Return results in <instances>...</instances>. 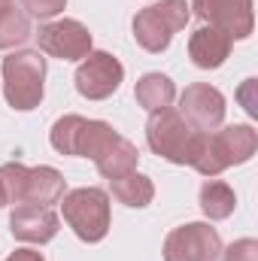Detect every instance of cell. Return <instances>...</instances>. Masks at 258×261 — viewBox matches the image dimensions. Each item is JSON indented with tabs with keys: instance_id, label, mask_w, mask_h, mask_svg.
I'll use <instances>...</instances> for the list:
<instances>
[{
	"instance_id": "9c48e42d",
	"label": "cell",
	"mask_w": 258,
	"mask_h": 261,
	"mask_svg": "<svg viewBox=\"0 0 258 261\" xmlns=\"http://www.w3.org/2000/svg\"><path fill=\"white\" fill-rule=\"evenodd\" d=\"M189 9L200 21L225 31L231 40H246L255 28L252 0H192Z\"/></svg>"
},
{
	"instance_id": "52a82bcc",
	"label": "cell",
	"mask_w": 258,
	"mask_h": 261,
	"mask_svg": "<svg viewBox=\"0 0 258 261\" xmlns=\"http://www.w3.org/2000/svg\"><path fill=\"white\" fill-rule=\"evenodd\" d=\"M125 79V67L110 52H88L76 67V91L88 100H107L119 91Z\"/></svg>"
},
{
	"instance_id": "7c38bea8",
	"label": "cell",
	"mask_w": 258,
	"mask_h": 261,
	"mask_svg": "<svg viewBox=\"0 0 258 261\" xmlns=\"http://www.w3.org/2000/svg\"><path fill=\"white\" fill-rule=\"evenodd\" d=\"M231 46H234V40L225 31H219L213 24H203L189 37V58L200 70H216V67H222L228 61Z\"/></svg>"
},
{
	"instance_id": "d4e9b609",
	"label": "cell",
	"mask_w": 258,
	"mask_h": 261,
	"mask_svg": "<svg viewBox=\"0 0 258 261\" xmlns=\"http://www.w3.org/2000/svg\"><path fill=\"white\" fill-rule=\"evenodd\" d=\"M6 6H12V0H0V9H6Z\"/></svg>"
},
{
	"instance_id": "e0dca14e",
	"label": "cell",
	"mask_w": 258,
	"mask_h": 261,
	"mask_svg": "<svg viewBox=\"0 0 258 261\" xmlns=\"http://www.w3.org/2000/svg\"><path fill=\"white\" fill-rule=\"evenodd\" d=\"M234 206H237V195H234V189H231L228 182H222V179H207V182L200 186V210H203L207 219H213V222L228 219V216L234 213Z\"/></svg>"
},
{
	"instance_id": "2e32d148",
	"label": "cell",
	"mask_w": 258,
	"mask_h": 261,
	"mask_svg": "<svg viewBox=\"0 0 258 261\" xmlns=\"http://www.w3.org/2000/svg\"><path fill=\"white\" fill-rule=\"evenodd\" d=\"M110 186H113V197L119 203H125V206H134V210L149 206L152 197H155L152 179L143 176V173H137V170H131V173L119 176V179H110Z\"/></svg>"
},
{
	"instance_id": "ffe728a7",
	"label": "cell",
	"mask_w": 258,
	"mask_h": 261,
	"mask_svg": "<svg viewBox=\"0 0 258 261\" xmlns=\"http://www.w3.org/2000/svg\"><path fill=\"white\" fill-rule=\"evenodd\" d=\"M67 6V0H21V9L40 21H49L55 15H61Z\"/></svg>"
},
{
	"instance_id": "6da1fadb",
	"label": "cell",
	"mask_w": 258,
	"mask_h": 261,
	"mask_svg": "<svg viewBox=\"0 0 258 261\" xmlns=\"http://www.w3.org/2000/svg\"><path fill=\"white\" fill-rule=\"evenodd\" d=\"M46 91V58L34 49H18L3 58V97L12 110L31 113Z\"/></svg>"
},
{
	"instance_id": "7a4b0ae2",
	"label": "cell",
	"mask_w": 258,
	"mask_h": 261,
	"mask_svg": "<svg viewBox=\"0 0 258 261\" xmlns=\"http://www.w3.org/2000/svg\"><path fill=\"white\" fill-rule=\"evenodd\" d=\"M0 182L6 192V203H40L52 206L67 192L64 176L55 167H24L18 161H9L0 167Z\"/></svg>"
},
{
	"instance_id": "30bf717a",
	"label": "cell",
	"mask_w": 258,
	"mask_h": 261,
	"mask_svg": "<svg viewBox=\"0 0 258 261\" xmlns=\"http://www.w3.org/2000/svg\"><path fill=\"white\" fill-rule=\"evenodd\" d=\"M179 113L194 130H216L225 122V94L207 82H194L179 97Z\"/></svg>"
},
{
	"instance_id": "277c9868",
	"label": "cell",
	"mask_w": 258,
	"mask_h": 261,
	"mask_svg": "<svg viewBox=\"0 0 258 261\" xmlns=\"http://www.w3.org/2000/svg\"><path fill=\"white\" fill-rule=\"evenodd\" d=\"M189 18H192V9H189L186 0L152 3V6H146V9H140L134 15V40L146 52L158 55V52H164L170 46L173 34H179L189 24Z\"/></svg>"
},
{
	"instance_id": "4fadbf2b",
	"label": "cell",
	"mask_w": 258,
	"mask_h": 261,
	"mask_svg": "<svg viewBox=\"0 0 258 261\" xmlns=\"http://www.w3.org/2000/svg\"><path fill=\"white\" fill-rule=\"evenodd\" d=\"M213 143H216V152H219V161L228 167H237V164H246L258 149V134L252 125H228V128L216 130L213 134Z\"/></svg>"
},
{
	"instance_id": "5b68a950",
	"label": "cell",
	"mask_w": 258,
	"mask_h": 261,
	"mask_svg": "<svg viewBox=\"0 0 258 261\" xmlns=\"http://www.w3.org/2000/svg\"><path fill=\"white\" fill-rule=\"evenodd\" d=\"M192 134H194V128L183 119V113L173 110V107H164V110L149 113L146 143H149V149L158 158H164L170 164H186V152H189Z\"/></svg>"
},
{
	"instance_id": "44dd1931",
	"label": "cell",
	"mask_w": 258,
	"mask_h": 261,
	"mask_svg": "<svg viewBox=\"0 0 258 261\" xmlns=\"http://www.w3.org/2000/svg\"><path fill=\"white\" fill-rule=\"evenodd\" d=\"M222 261H258V243L252 237L234 240L228 249H222Z\"/></svg>"
},
{
	"instance_id": "3957f363",
	"label": "cell",
	"mask_w": 258,
	"mask_h": 261,
	"mask_svg": "<svg viewBox=\"0 0 258 261\" xmlns=\"http://www.w3.org/2000/svg\"><path fill=\"white\" fill-rule=\"evenodd\" d=\"M64 222L73 228V234L82 243H100L110 234L113 216H110V195L104 189H73L61 197Z\"/></svg>"
},
{
	"instance_id": "5bb4252c",
	"label": "cell",
	"mask_w": 258,
	"mask_h": 261,
	"mask_svg": "<svg viewBox=\"0 0 258 261\" xmlns=\"http://www.w3.org/2000/svg\"><path fill=\"white\" fill-rule=\"evenodd\" d=\"M134 97H137V103H140L143 110L155 113V110H164V107L173 103V97H176V85H173V79L164 76V73H146V76L137 79V85H134Z\"/></svg>"
},
{
	"instance_id": "d6986e66",
	"label": "cell",
	"mask_w": 258,
	"mask_h": 261,
	"mask_svg": "<svg viewBox=\"0 0 258 261\" xmlns=\"http://www.w3.org/2000/svg\"><path fill=\"white\" fill-rule=\"evenodd\" d=\"M85 122L82 116H61L52 130H49V143L55 152L61 155H79V140H82V130H85Z\"/></svg>"
},
{
	"instance_id": "9a60e30c",
	"label": "cell",
	"mask_w": 258,
	"mask_h": 261,
	"mask_svg": "<svg viewBox=\"0 0 258 261\" xmlns=\"http://www.w3.org/2000/svg\"><path fill=\"white\" fill-rule=\"evenodd\" d=\"M137 161H140V149L119 134V140L94 161V167L100 170V176L119 179V176H125V173H131V170H137Z\"/></svg>"
},
{
	"instance_id": "7402d4cb",
	"label": "cell",
	"mask_w": 258,
	"mask_h": 261,
	"mask_svg": "<svg viewBox=\"0 0 258 261\" xmlns=\"http://www.w3.org/2000/svg\"><path fill=\"white\" fill-rule=\"evenodd\" d=\"M255 79H246V82H243V88H240V91H237V97H240V100H243V107H246V113H249V116H258V100H255Z\"/></svg>"
},
{
	"instance_id": "603a6c76",
	"label": "cell",
	"mask_w": 258,
	"mask_h": 261,
	"mask_svg": "<svg viewBox=\"0 0 258 261\" xmlns=\"http://www.w3.org/2000/svg\"><path fill=\"white\" fill-rule=\"evenodd\" d=\"M3 261H46V258H43V252H37V249H15L9 258H3Z\"/></svg>"
},
{
	"instance_id": "ba28073f",
	"label": "cell",
	"mask_w": 258,
	"mask_h": 261,
	"mask_svg": "<svg viewBox=\"0 0 258 261\" xmlns=\"http://www.w3.org/2000/svg\"><path fill=\"white\" fill-rule=\"evenodd\" d=\"M34 37H37L40 52H46L52 58H61V61H82L91 52V34L76 18L46 21V24H40V31Z\"/></svg>"
},
{
	"instance_id": "ac0fdd59",
	"label": "cell",
	"mask_w": 258,
	"mask_h": 261,
	"mask_svg": "<svg viewBox=\"0 0 258 261\" xmlns=\"http://www.w3.org/2000/svg\"><path fill=\"white\" fill-rule=\"evenodd\" d=\"M31 37H34V31H31V18L24 9H18V6L0 9V49H15V46L28 43Z\"/></svg>"
},
{
	"instance_id": "cb8c5ba5",
	"label": "cell",
	"mask_w": 258,
	"mask_h": 261,
	"mask_svg": "<svg viewBox=\"0 0 258 261\" xmlns=\"http://www.w3.org/2000/svg\"><path fill=\"white\" fill-rule=\"evenodd\" d=\"M6 203V192H3V182H0V206Z\"/></svg>"
},
{
	"instance_id": "8fae6325",
	"label": "cell",
	"mask_w": 258,
	"mask_h": 261,
	"mask_svg": "<svg viewBox=\"0 0 258 261\" xmlns=\"http://www.w3.org/2000/svg\"><path fill=\"white\" fill-rule=\"evenodd\" d=\"M61 219L55 216L52 206H40V203H15L9 213V231L15 240L21 243H49L58 234Z\"/></svg>"
},
{
	"instance_id": "8992f818",
	"label": "cell",
	"mask_w": 258,
	"mask_h": 261,
	"mask_svg": "<svg viewBox=\"0 0 258 261\" xmlns=\"http://www.w3.org/2000/svg\"><path fill=\"white\" fill-rule=\"evenodd\" d=\"M222 255V237L207 222H189L167 234L164 261H216Z\"/></svg>"
}]
</instances>
